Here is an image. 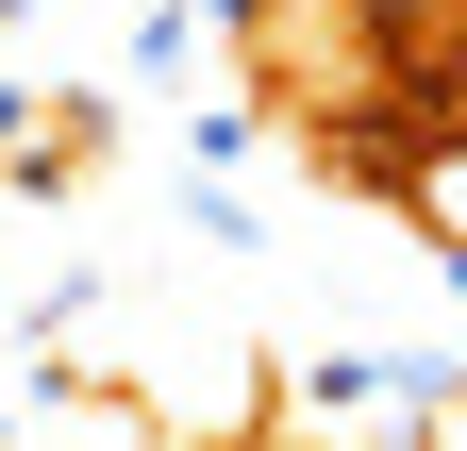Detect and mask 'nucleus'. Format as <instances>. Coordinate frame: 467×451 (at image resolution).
<instances>
[{"mask_svg": "<svg viewBox=\"0 0 467 451\" xmlns=\"http://www.w3.org/2000/svg\"><path fill=\"white\" fill-rule=\"evenodd\" d=\"M350 184H384L418 251H467V118H451V100H418V118H400L368 167H350Z\"/></svg>", "mask_w": 467, "mask_h": 451, "instance_id": "1", "label": "nucleus"}, {"mask_svg": "<svg viewBox=\"0 0 467 451\" xmlns=\"http://www.w3.org/2000/svg\"><path fill=\"white\" fill-rule=\"evenodd\" d=\"M400 435H434V451H467V384H434V402H400Z\"/></svg>", "mask_w": 467, "mask_h": 451, "instance_id": "2", "label": "nucleus"}]
</instances>
